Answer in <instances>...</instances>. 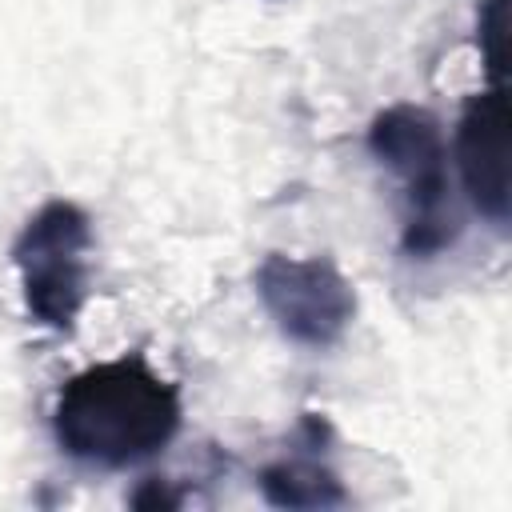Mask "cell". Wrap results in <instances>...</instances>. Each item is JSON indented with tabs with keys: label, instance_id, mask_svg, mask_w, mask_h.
Here are the masks:
<instances>
[{
	"label": "cell",
	"instance_id": "obj_1",
	"mask_svg": "<svg viewBox=\"0 0 512 512\" xmlns=\"http://www.w3.org/2000/svg\"><path fill=\"white\" fill-rule=\"evenodd\" d=\"M184 404L140 352L88 364L52 404V436L64 456L92 468H132L152 460L180 432Z\"/></svg>",
	"mask_w": 512,
	"mask_h": 512
},
{
	"label": "cell",
	"instance_id": "obj_2",
	"mask_svg": "<svg viewBox=\"0 0 512 512\" xmlns=\"http://www.w3.org/2000/svg\"><path fill=\"white\" fill-rule=\"evenodd\" d=\"M368 152L404 184V256L432 260L452 248L460 220L448 196V148L440 120L420 104H392L368 124Z\"/></svg>",
	"mask_w": 512,
	"mask_h": 512
},
{
	"label": "cell",
	"instance_id": "obj_3",
	"mask_svg": "<svg viewBox=\"0 0 512 512\" xmlns=\"http://www.w3.org/2000/svg\"><path fill=\"white\" fill-rule=\"evenodd\" d=\"M88 252L92 220L72 200L40 204L12 244V264L20 272V296L36 324L52 332H72L88 300Z\"/></svg>",
	"mask_w": 512,
	"mask_h": 512
},
{
	"label": "cell",
	"instance_id": "obj_4",
	"mask_svg": "<svg viewBox=\"0 0 512 512\" xmlns=\"http://www.w3.org/2000/svg\"><path fill=\"white\" fill-rule=\"evenodd\" d=\"M256 296L300 348H332L356 320V288L328 256L268 252L256 268Z\"/></svg>",
	"mask_w": 512,
	"mask_h": 512
},
{
	"label": "cell",
	"instance_id": "obj_5",
	"mask_svg": "<svg viewBox=\"0 0 512 512\" xmlns=\"http://www.w3.org/2000/svg\"><path fill=\"white\" fill-rule=\"evenodd\" d=\"M456 168L468 204L492 224L508 228V132H504V84L472 92L456 120Z\"/></svg>",
	"mask_w": 512,
	"mask_h": 512
},
{
	"label": "cell",
	"instance_id": "obj_6",
	"mask_svg": "<svg viewBox=\"0 0 512 512\" xmlns=\"http://www.w3.org/2000/svg\"><path fill=\"white\" fill-rule=\"evenodd\" d=\"M260 492L276 508H336L348 500L340 476L312 456L268 464L260 472Z\"/></svg>",
	"mask_w": 512,
	"mask_h": 512
},
{
	"label": "cell",
	"instance_id": "obj_7",
	"mask_svg": "<svg viewBox=\"0 0 512 512\" xmlns=\"http://www.w3.org/2000/svg\"><path fill=\"white\" fill-rule=\"evenodd\" d=\"M476 32H480L476 40H480V52H484V68H488L492 84H500V60H504V0H484Z\"/></svg>",
	"mask_w": 512,
	"mask_h": 512
},
{
	"label": "cell",
	"instance_id": "obj_8",
	"mask_svg": "<svg viewBox=\"0 0 512 512\" xmlns=\"http://www.w3.org/2000/svg\"><path fill=\"white\" fill-rule=\"evenodd\" d=\"M132 504L136 508H180V492H172L164 480H144L136 492H132Z\"/></svg>",
	"mask_w": 512,
	"mask_h": 512
}]
</instances>
